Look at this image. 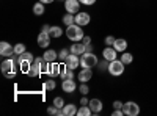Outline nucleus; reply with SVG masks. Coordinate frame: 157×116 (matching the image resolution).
Segmentation results:
<instances>
[{"mask_svg":"<svg viewBox=\"0 0 157 116\" xmlns=\"http://www.w3.org/2000/svg\"><path fill=\"white\" fill-rule=\"evenodd\" d=\"M17 64H19V58L14 60V58H11V57L6 58L2 63V72H3V75L6 77V79H14V77H16L17 71H21L17 68Z\"/></svg>","mask_w":157,"mask_h":116,"instance_id":"nucleus-1","label":"nucleus"},{"mask_svg":"<svg viewBox=\"0 0 157 116\" xmlns=\"http://www.w3.org/2000/svg\"><path fill=\"white\" fill-rule=\"evenodd\" d=\"M66 36L69 38L71 41L74 43H78V41H82L83 39V30L80 25H77V24H72V25H68V28H66Z\"/></svg>","mask_w":157,"mask_h":116,"instance_id":"nucleus-2","label":"nucleus"},{"mask_svg":"<svg viewBox=\"0 0 157 116\" xmlns=\"http://www.w3.org/2000/svg\"><path fill=\"white\" fill-rule=\"evenodd\" d=\"M98 64V57L93 52H85L80 55V66L83 69H93Z\"/></svg>","mask_w":157,"mask_h":116,"instance_id":"nucleus-3","label":"nucleus"},{"mask_svg":"<svg viewBox=\"0 0 157 116\" xmlns=\"http://www.w3.org/2000/svg\"><path fill=\"white\" fill-rule=\"evenodd\" d=\"M107 71L110 72V75H113V77H120V75H123V72H124V63L121 61V60H113V61H109V68H107Z\"/></svg>","mask_w":157,"mask_h":116,"instance_id":"nucleus-4","label":"nucleus"},{"mask_svg":"<svg viewBox=\"0 0 157 116\" xmlns=\"http://www.w3.org/2000/svg\"><path fill=\"white\" fill-rule=\"evenodd\" d=\"M123 111L127 116H137L140 113V105L137 104V102H134V100H129V102H126V104L123 105Z\"/></svg>","mask_w":157,"mask_h":116,"instance_id":"nucleus-5","label":"nucleus"},{"mask_svg":"<svg viewBox=\"0 0 157 116\" xmlns=\"http://www.w3.org/2000/svg\"><path fill=\"white\" fill-rule=\"evenodd\" d=\"M13 54H14V46H11V44L6 43V41L0 43V55L5 57V58H8V57H11Z\"/></svg>","mask_w":157,"mask_h":116,"instance_id":"nucleus-6","label":"nucleus"},{"mask_svg":"<svg viewBox=\"0 0 157 116\" xmlns=\"http://www.w3.org/2000/svg\"><path fill=\"white\" fill-rule=\"evenodd\" d=\"M80 5L82 3L78 2V0H64V8H66V11L71 13V14H77Z\"/></svg>","mask_w":157,"mask_h":116,"instance_id":"nucleus-7","label":"nucleus"},{"mask_svg":"<svg viewBox=\"0 0 157 116\" xmlns=\"http://www.w3.org/2000/svg\"><path fill=\"white\" fill-rule=\"evenodd\" d=\"M102 55H104V60L105 61H113V60L118 58V50L113 46H107L105 49H104Z\"/></svg>","mask_w":157,"mask_h":116,"instance_id":"nucleus-8","label":"nucleus"},{"mask_svg":"<svg viewBox=\"0 0 157 116\" xmlns=\"http://www.w3.org/2000/svg\"><path fill=\"white\" fill-rule=\"evenodd\" d=\"M50 33L49 32H41L38 35V46L43 47V49H47V46L50 44Z\"/></svg>","mask_w":157,"mask_h":116,"instance_id":"nucleus-9","label":"nucleus"},{"mask_svg":"<svg viewBox=\"0 0 157 116\" xmlns=\"http://www.w3.org/2000/svg\"><path fill=\"white\" fill-rule=\"evenodd\" d=\"M90 21H91V17H90L88 13H77V14H75V24L80 25V27H85V25H88Z\"/></svg>","mask_w":157,"mask_h":116,"instance_id":"nucleus-10","label":"nucleus"},{"mask_svg":"<svg viewBox=\"0 0 157 116\" xmlns=\"http://www.w3.org/2000/svg\"><path fill=\"white\" fill-rule=\"evenodd\" d=\"M80 55H74V54H71L69 57H68V60L64 61V64H66V68H69V69H75L78 64H80V58H78Z\"/></svg>","mask_w":157,"mask_h":116,"instance_id":"nucleus-11","label":"nucleus"},{"mask_svg":"<svg viewBox=\"0 0 157 116\" xmlns=\"http://www.w3.org/2000/svg\"><path fill=\"white\" fill-rule=\"evenodd\" d=\"M88 107L91 108L93 114H98V113L102 111V100H99V99H91L90 104H88Z\"/></svg>","mask_w":157,"mask_h":116,"instance_id":"nucleus-12","label":"nucleus"},{"mask_svg":"<svg viewBox=\"0 0 157 116\" xmlns=\"http://www.w3.org/2000/svg\"><path fill=\"white\" fill-rule=\"evenodd\" d=\"M69 50H71V54H74V55H82V54L86 52V46L83 43H77V44H72Z\"/></svg>","mask_w":157,"mask_h":116,"instance_id":"nucleus-13","label":"nucleus"},{"mask_svg":"<svg viewBox=\"0 0 157 116\" xmlns=\"http://www.w3.org/2000/svg\"><path fill=\"white\" fill-rule=\"evenodd\" d=\"M63 68H64V66H61V64H58L57 61L50 63V71H49V77H57V75H60V74H61V71H63Z\"/></svg>","mask_w":157,"mask_h":116,"instance_id":"nucleus-14","label":"nucleus"},{"mask_svg":"<svg viewBox=\"0 0 157 116\" xmlns=\"http://www.w3.org/2000/svg\"><path fill=\"white\" fill-rule=\"evenodd\" d=\"M75 88H77V85L74 80H63V83H61V89L64 93H74Z\"/></svg>","mask_w":157,"mask_h":116,"instance_id":"nucleus-15","label":"nucleus"},{"mask_svg":"<svg viewBox=\"0 0 157 116\" xmlns=\"http://www.w3.org/2000/svg\"><path fill=\"white\" fill-rule=\"evenodd\" d=\"M41 74H43L41 66H39V63L35 60V61L32 63V68H30V71H29V75H30V77H39Z\"/></svg>","mask_w":157,"mask_h":116,"instance_id":"nucleus-16","label":"nucleus"},{"mask_svg":"<svg viewBox=\"0 0 157 116\" xmlns=\"http://www.w3.org/2000/svg\"><path fill=\"white\" fill-rule=\"evenodd\" d=\"M91 77H93L91 69H82L80 72H78V80H80L82 83H86L88 80H91Z\"/></svg>","mask_w":157,"mask_h":116,"instance_id":"nucleus-17","label":"nucleus"},{"mask_svg":"<svg viewBox=\"0 0 157 116\" xmlns=\"http://www.w3.org/2000/svg\"><path fill=\"white\" fill-rule=\"evenodd\" d=\"M60 77H61L63 80H74V69L66 68V64H64V68H63V71H61Z\"/></svg>","mask_w":157,"mask_h":116,"instance_id":"nucleus-18","label":"nucleus"},{"mask_svg":"<svg viewBox=\"0 0 157 116\" xmlns=\"http://www.w3.org/2000/svg\"><path fill=\"white\" fill-rule=\"evenodd\" d=\"M57 58H58V54L55 52L54 49H47L46 52H44V60H47L49 63H54V61H57Z\"/></svg>","mask_w":157,"mask_h":116,"instance_id":"nucleus-19","label":"nucleus"},{"mask_svg":"<svg viewBox=\"0 0 157 116\" xmlns=\"http://www.w3.org/2000/svg\"><path fill=\"white\" fill-rule=\"evenodd\" d=\"M61 110H63V116H74V114H77V107L74 104L64 105Z\"/></svg>","mask_w":157,"mask_h":116,"instance_id":"nucleus-20","label":"nucleus"},{"mask_svg":"<svg viewBox=\"0 0 157 116\" xmlns=\"http://www.w3.org/2000/svg\"><path fill=\"white\" fill-rule=\"evenodd\" d=\"M113 47L118 50V52H126V49H127V41L126 39H116L115 41V44H113Z\"/></svg>","mask_w":157,"mask_h":116,"instance_id":"nucleus-21","label":"nucleus"},{"mask_svg":"<svg viewBox=\"0 0 157 116\" xmlns=\"http://www.w3.org/2000/svg\"><path fill=\"white\" fill-rule=\"evenodd\" d=\"M32 63L33 61H27V60H19V69L25 74H29L30 68H32Z\"/></svg>","mask_w":157,"mask_h":116,"instance_id":"nucleus-22","label":"nucleus"},{"mask_svg":"<svg viewBox=\"0 0 157 116\" xmlns=\"http://www.w3.org/2000/svg\"><path fill=\"white\" fill-rule=\"evenodd\" d=\"M120 60H121L124 64H130V63L134 61V55H132V54H129V52H121Z\"/></svg>","mask_w":157,"mask_h":116,"instance_id":"nucleus-23","label":"nucleus"},{"mask_svg":"<svg viewBox=\"0 0 157 116\" xmlns=\"http://www.w3.org/2000/svg\"><path fill=\"white\" fill-rule=\"evenodd\" d=\"M33 13L36 16H43L44 14V3L43 2H38L33 5Z\"/></svg>","mask_w":157,"mask_h":116,"instance_id":"nucleus-24","label":"nucleus"},{"mask_svg":"<svg viewBox=\"0 0 157 116\" xmlns=\"http://www.w3.org/2000/svg\"><path fill=\"white\" fill-rule=\"evenodd\" d=\"M90 114H93V111H91V108L88 105H82L77 110V116H90Z\"/></svg>","mask_w":157,"mask_h":116,"instance_id":"nucleus-25","label":"nucleus"},{"mask_svg":"<svg viewBox=\"0 0 157 116\" xmlns=\"http://www.w3.org/2000/svg\"><path fill=\"white\" fill-rule=\"evenodd\" d=\"M47 113L52 114V116H63V110L55 107V105H52V107H47Z\"/></svg>","mask_w":157,"mask_h":116,"instance_id":"nucleus-26","label":"nucleus"},{"mask_svg":"<svg viewBox=\"0 0 157 116\" xmlns=\"http://www.w3.org/2000/svg\"><path fill=\"white\" fill-rule=\"evenodd\" d=\"M49 33H50L52 38H60V36L63 35V30H61L60 27H57V25H54V27H50Z\"/></svg>","mask_w":157,"mask_h":116,"instance_id":"nucleus-27","label":"nucleus"},{"mask_svg":"<svg viewBox=\"0 0 157 116\" xmlns=\"http://www.w3.org/2000/svg\"><path fill=\"white\" fill-rule=\"evenodd\" d=\"M63 22H64V25H66V27H68V25H72V24H75V16L71 14V13H68V14L63 17Z\"/></svg>","mask_w":157,"mask_h":116,"instance_id":"nucleus-28","label":"nucleus"},{"mask_svg":"<svg viewBox=\"0 0 157 116\" xmlns=\"http://www.w3.org/2000/svg\"><path fill=\"white\" fill-rule=\"evenodd\" d=\"M69 55H71V50L69 49H61V52L58 54V58H60V61H66Z\"/></svg>","mask_w":157,"mask_h":116,"instance_id":"nucleus-29","label":"nucleus"},{"mask_svg":"<svg viewBox=\"0 0 157 116\" xmlns=\"http://www.w3.org/2000/svg\"><path fill=\"white\" fill-rule=\"evenodd\" d=\"M17 58H19V60H27V61H35V57H33V54L27 52V50H25L24 54L17 55Z\"/></svg>","mask_w":157,"mask_h":116,"instance_id":"nucleus-30","label":"nucleus"},{"mask_svg":"<svg viewBox=\"0 0 157 116\" xmlns=\"http://www.w3.org/2000/svg\"><path fill=\"white\" fill-rule=\"evenodd\" d=\"M24 52H25V46H24L22 43H19V44L14 46V54H16V55H21V54H24Z\"/></svg>","mask_w":157,"mask_h":116,"instance_id":"nucleus-31","label":"nucleus"},{"mask_svg":"<svg viewBox=\"0 0 157 116\" xmlns=\"http://www.w3.org/2000/svg\"><path fill=\"white\" fill-rule=\"evenodd\" d=\"M44 86H46V89H49V91H52V89H55V86H57V83H55V80H47L46 83H44Z\"/></svg>","mask_w":157,"mask_h":116,"instance_id":"nucleus-32","label":"nucleus"},{"mask_svg":"<svg viewBox=\"0 0 157 116\" xmlns=\"http://www.w3.org/2000/svg\"><path fill=\"white\" fill-rule=\"evenodd\" d=\"M54 105L58 107V108H63V107H64V100H63L61 97H55V99H54Z\"/></svg>","mask_w":157,"mask_h":116,"instance_id":"nucleus-33","label":"nucleus"},{"mask_svg":"<svg viewBox=\"0 0 157 116\" xmlns=\"http://www.w3.org/2000/svg\"><path fill=\"white\" fill-rule=\"evenodd\" d=\"M116 41L115 36H105V39H104V43H105V46H113Z\"/></svg>","mask_w":157,"mask_h":116,"instance_id":"nucleus-34","label":"nucleus"},{"mask_svg":"<svg viewBox=\"0 0 157 116\" xmlns=\"http://www.w3.org/2000/svg\"><path fill=\"white\" fill-rule=\"evenodd\" d=\"M78 89H80V93H82L83 96H86V94H88V91H90V88L86 86V83H82L80 86H78Z\"/></svg>","mask_w":157,"mask_h":116,"instance_id":"nucleus-35","label":"nucleus"},{"mask_svg":"<svg viewBox=\"0 0 157 116\" xmlns=\"http://www.w3.org/2000/svg\"><path fill=\"white\" fill-rule=\"evenodd\" d=\"M82 5H88V6H91V5H94L96 3V0H78Z\"/></svg>","mask_w":157,"mask_h":116,"instance_id":"nucleus-36","label":"nucleus"},{"mask_svg":"<svg viewBox=\"0 0 157 116\" xmlns=\"http://www.w3.org/2000/svg\"><path fill=\"white\" fill-rule=\"evenodd\" d=\"M123 105H124V104H123L121 100H115V102H113V108H123Z\"/></svg>","mask_w":157,"mask_h":116,"instance_id":"nucleus-37","label":"nucleus"},{"mask_svg":"<svg viewBox=\"0 0 157 116\" xmlns=\"http://www.w3.org/2000/svg\"><path fill=\"white\" fill-rule=\"evenodd\" d=\"M82 43H83L85 46L91 44V36H83V39H82Z\"/></svg>","mask_w":157,"mask_h":116,"instance_id":"nucleus-38","label":"nucleus"},{"mask_svg":"<svg viewBox=\"0 0 157 116\" xmlns=\"http://www.w3.org/2000/svg\"><path fill=\"white\" fill-rule=\"evenodd\" d=\"M80 104H82V105H88V104H90V100H88V99L83 96V97L80 99Z\"/></svg>","mask_w":157,"mask_h":116,"instance_id":"nucleus-39","label":"nucleus"},{"mask_svg":"<svg viewBox=\"0 0 157 116\" xmlns=\"http://www.w3.org/2000/svg\"><path fill=\"white\" fill-rule=\"evenodd\" d=\"M50 30V27L49 25H43V28H41V32H49Z\"/></svg>","mask_w":157,"mask_h":116,"instance_id":"nucleus-40","label":"nucleus"},{"mask_svg":"<svg viewBox=\"0 0 157 116\" xmlns=\"http://www.w3.org/2000/svg\"><path fill=\"white\" fill-rule=\"evenodd\" d=\"M39 2H43L44 5H49V3H52V2H54V0H39Z\"/></svg>","mask_w":157,"mask_h":116,"instance_id":"nucleus-41","label":"nucleus"}]
</instances>
